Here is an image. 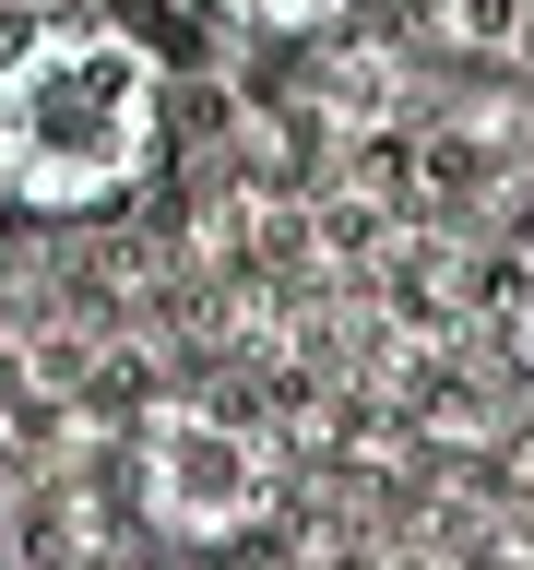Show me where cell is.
<instances>
[{
	"instance_id": "2",
	"label": "cell",
	"mask_w": 534,
	"mask_h": 570,
	"mask_svg": "<svg viewBox=\"0 0 534 570\" xmlns=\"http://www.w3.org/2000/svg\"><path fill=\"white\" fill-rule=\"evenodd\" d=\"M131 499L167 547H238L274 523V452L214 404H155L131 440Z\"/></svg>"
},
{
	"instance_id": "1",
	"label": "cell",
	"mask_w": 534,
	"mask_h": 570,
	"mask_svg": "<svg viewBox=\"0 0 534 570\" xmlns=\"http://www.w3.org/2000/svg\"><path fill=\"white\" fill-rule=\"evenodd\" d=\"M167 167V60L107 12H60L0 48V214L83 226Z\"/></svg>"
},
{
	"instance_id": "3",
	"label": "cell",
	"mask_w": 534,
	"mask_h": 570,
	"mask_svg": "<svg viewBox=\"0 0 534 570\" xmlns=\"http://www.w3.org/2000/svg\"><path fill=\"white\" fill-rule=\"evenodd\" d=\"M214 24H249V36H320V24H345L356 0H202Z\"/></svg>"
},
{
	"instance_id": "4",
	"label": "cell",
	"mask_w": 534,
	"mask_h": 570,
	"mask_svg": "<svg viewBox=\"0 0 534 570\" xmlns=\"http://www.w3.org/2000/svg\"><path fill=\"white\" fill-rule=\"evenodd\" d=\"M511 345L534 356V249H523V274H511Z\"/></svg>"
}]
</instances>
